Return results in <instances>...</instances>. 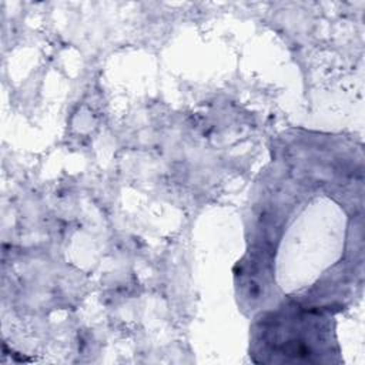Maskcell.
I'll use <instances>...</instances> for the list:
<instances>
[{
  "instance_id": "6da1fadb",
  "label": "cell",
  "mask_w": 365,
  "mask_h": 365,
  "mask_svg": "<svg viewBox=\"0 0 365 365\" xmlns=\"http://www.w3.org/2000/svg\"><path fill=\"white\" fill-rule=\"evenodd\" d=\"M364 154L349 137L295 128L275 141L251 191L234 267L241 309L338 311L362 284Z\"/></svg>"
}]
</instances>
